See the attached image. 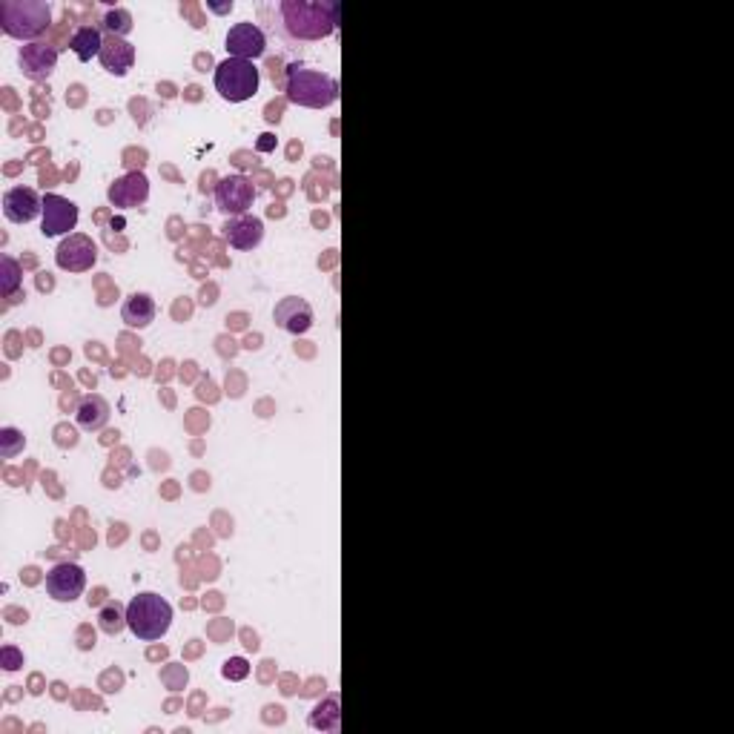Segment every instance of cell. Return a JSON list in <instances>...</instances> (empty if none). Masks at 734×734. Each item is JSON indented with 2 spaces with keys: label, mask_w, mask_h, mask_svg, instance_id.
<instances>
[{
  "label": "cell",
  "mask_w": 734,
  "mask_h": 734,
  "mask_svg": "<svg viewBox=\"0 0 734 734\" xmlns=\"http://www.w3.org/2000/svg\"><path fill=\"white\" fill-rule=\"evenodd\" d=\"M18 66H21V72L29 81H38V84L49 81L52 72H55V66H58V49L49 44H41V41L21 46Z\"/></svg>",
  "instance_id": "obj_12"
},
{
  "label": "cell",
  "mask_w": 734,
  "mask_h": 734,
  "mask_svg": "<svg viewBox=\"0 0 734 734\" xmlns=\"http://www.w3.org/2000/svg\"><path fill=\"white\" fill-rule=\"evenodd\" d=\"M3 660H6V669L15 671L23 666V657L15 651V648H3Z\"/></svg>",
  "instance_id": "obj_26"
},
{
  "label": "cell",
  "mask_w": 734,
  "mask_h": 734,
  "mask_svg": "<svg viewBox=\"0 0 734 734\" xmlns=\"http://www.w3.org/2000/svg\"><path fill=\"white\" fill-rule=\"evenodd\" d=\"M107 198L109 204L118 207V210H135V207L147 204V198H150V181H147V175L141 173V170L121 175V178H115L109 184Z\"/></svg>",
  "instance_id": "obj_11"
},
{
  "label": "cell",
  "mask_w": 734,
  "mask_h": 734,
  "mask_svg": "<svg viewBox=\"0 0 734 734\" xmlns=\"http://www.w3.org/2000/svg\"><path fill=\"white\" fill-rule=\"evenodd\" d=\"M75 419H78V425L84 428V431L95 433L101 431L104 425L109 422V402L104 396H95V393H89L84 396L81 402H78V408H75Z\"/></svg>",
  "instance_id": "obj_18"
},
{
  "label": "cell",
  "mask_w": 734,
  "mask_h": 734,
  "mask_svg": "<svg viewBox=\"0 0 734 734\" xmlns=\"http://www.w3.org/2000/svg\"><path fill=\"white\" fill-rule=\"evenodd\" d=\"M78 227V207L58 193L44 195V213H41V233L46 238L72 236Z\"/></svg>",
  "instance_id": "obj_8"
},
{
  "label": "cell",
  "mask_w": 734,
  "mask_h": 734,
  "mask_svg": "<svg viewBox=\"0 0 734 734\" xmlns=\"http://www.w3.org/2000/svg\"><path fill=\"white\" fill-rule=\"evenodd\" d=\"M101 66L107 69L109 75H118L124 78L135 66V46L127 38H118V35H104V46H101V55H98Z\"/></svg>",
  "instance_id": "obj_16"
},
{
  "label": "cell",
  "mask_w": 734,
  "mask_h": 734,
  "mask_svg": "<svg viewBox=\"0 0 734 734\" xmlns=\"http://www.w3.org/2000/svg\"><path fill=\"white\" fill-rule=\"evenodd\" d=\"M21 281V264L12 259V256H3L0 259V293L6 299H12L21 290Z\"/></svg>",
  "instance_id": "obj_21"
},
{
  "label": "cell",
  "mask_w": 734,
  "mask_h": 734,
  "mask_svg": "<svg viewBox=\"0 0 734 734\" xmlns=\"http://www.w3.org/2000/svg\"><path fill=\"white\" fill-rule=\"evenodd\" d=\"M224 46L230 52V58H241V61H256L267 52V35L261 32L256 23L244 21L230 26Z\"/></svg>",
  "instance_id": "obj_10"
},
{
  "label": "cell",
  "mask_w": 734,
  "mask_h": 734,
  "mask_svg": "<svg viewBox=\"0 0 734 734\" xmlns=\"http://www.w3.org/2000/svg\"><path fill=\"white\" fill-rule=\"evenodd\" d=\"M0 26L9 38L35 44L52 26V6L46 0H3Z\"/></svg>",
  "instance_id": "obj_3"
},
{
  "label": "cell",
  "mask_w": 734,
  "mask_h": 734,
  "mask_svg": "<svg viewBox=\"0 0 734 734\" xmlns=\"http://www.w3.org/2000/svg\"><path fill=\"white\" fill-rule=\"evenodd\" d=\"M261 87V75L253 61L227 58L216 66V92L230 104H244L256 98Z\"/></svg>",
  "instance_id": "obj_5"
},
{
  "label": "cell",
  "mask_w": 734,
  "mask_h": 734,
  "mask_svg": "<svg viewBox=\"0 0 734 734\" xmlns=\"http://www.w3.org/2000/svg\"><path fill=\"white\" fill-rule=\"evenodd\" d=\"M98 261V247L95 241L84 233H72L61 241L58 253H55V264L64 273H89Z\"/></svg>",
  "instance_id": "obj_9"
},
{
  "label": "cell",
  "mask_w": 734,
  "mask_h": 734,
  "mask_svg": "<svg viewBox=\"0 0 734 734\" xmlns=\"http://www.w3.org/2000/svg\"><path fill=\"white\" fill-rule=\"evenodd\" d=\"M98 626H101V631L109 634V637H118V634L127 628V611H124L118 603L104 605L101 614H98Z\"/></svg>",
  "instance_id": "obj_22"
},
{
  "label": "cell",
  "mask_w": 734,
  "mask_h": 734,
  "mask_svg": "<svg viewBox=\"0 0 734 734\" xmlns=\"http://www.w3.org/2000/svg\"><path fill=\"white\" fill-rule=\"evenodd\" d=\"M307 723H310L316 732H339V726H342L339 700H336V697H327L322 703H316L310 717H307Z\"/></svg>",
  "instance_id": "obj_20"
},
{
  "label": "cell",
  "mask_w": 734,
  "mask_h": 734,
  "mask_svg": "<svg viewBox=\"0 0 734 734\" xmlns=\"http://www.w3.org/2000/svg\"><path fill=\"white\" fill-rule=\"evenodd\" d=\"M224 238H227L230 247H236L241 253L256 250L261 241H264V221H261L259 216H250V213L227 218V224H224Z\"/></svg>",
  "instance_id": "obj_15"
},
{
  "label": "cell",
  "mask_w": 734,
  "mask_h": 734,
  "mask_svg": "<svg viewBox=\"0 0 734 734\" xmlns=\"http://www.w3.org/2000/svg\"><path fill=\"white\" fill-rule=\"evenodd\" d=\"M170 626H173V605L167 603L161 594L144 591V594L132 597L130 605H127V628L144 643H155V640L167 637Z\"/></svg>",
  "instance_id": "obj_4"
},
{
  "label": "cell",
  "mask_w": 734,
  "mask_h": 734,
  "mask_svg": "<svg viewBox=\"0 0 734 734\" xmlns=\"http://www.w3.org/2000/svg\"><path fill=\"white\" fill-rule=\"evenodd\" d=\"M101 32H104V35H118V38H127V35L132 32V15L127 12V9H109V12H104Z\"/></svg>",
  "instance_id": "obj_23"
},
{
  "label": "cell",
  "mask_w": 734,
  "mask_h": 734,
  "mask_svg": "<svg viewBox=\"0 0 734 734\" xmlns=\"http://www.w3.org/2000/svg\"><path fill=\"white\" fill-rule=\"evenodd\" d=\"M230 9H233V3H227V6H213V12H218V15H221V12H230Z\"/></svg>",
  "instance_id": "obj_27"
},
{
  "label": "cell",
  "mask_w": 734,
  "mask_h": 734,
  "mask_svg": "<svg viewBox=\"0 0 734 734\" xmlns=\"http://www.w3.org/2000/svg\"><path fill=\"white\" fill-rule=\"evenodd\" d=\"M101 46H104V32L101 26H78L69 38V49L75 52L78 61H92L101 55Z\"/></svg>",
  "instance_id": "obj_19"
},
{
  "label": "cell",
  "mask_w": 734,
  "mask_h": 734,
  "mask_svg": "<svg viewBox=\"0 0 734 734\" xmlns=\"http://www.w3.org/2000/svg\"><path fill=\"white\" fill-rule=\"evenodd\" d=\"M221 674H224L227 680H244V677L250 674V663H247L244 657H230V660L224 663Z\"/></svg>",
  "instance_id": "obj_24"
},
{
  "label": "cell",
  "mask_w": 734,
  "mask_h": 734,
  "mask_svg": "<svg viewBox=\"0 0 734 734\" xmlns=\"http://www.w3.org/2000/svg\"><path fill=\"white\" fill-rule=\"evenodd\" d=\"M284 98L304 109H327L339 101V81L322 69L290 64L284 72Z\"/></svg>",
  "instance_id": "obj_2"
},
{
  "label": "cell",
  "mask_w": 734,
  "mask_h": 734,
  "mask_svg": "<svg viewBox=\"0 0 734 734\" xmlns=\"http://www.w3.org/2000/svg\"><path fill=\"white\" fill-rule=\"evenodd\" d=\"M87 588V574L78 562H58L46 574V594L55 603H75Z\"/></svg>",
  "instance_id": "obj_7"
},
{
  "label": "cell",
  "mask_w": 734,
  "mask_h": 734,
  "mask_svg": "<svg viewBox=\"0 0 734 734\" xmlns=\"http://www.w3.org/2000/svg\"><path fill=\"white\" fill-rule=\"evenodd\" d=\"M155 313H158V307L152 302L150 293H132L127 296V302L121 307V319L127 327L132 330H144V327H150L155 322Z\"/></svg>",
  "instance_id": "obj_17"
},
{
  "label": "cell",
  "mask_w": 734,
  "mask_h": 734,
  "mask_svg": "<svg viewBox=\"0 0 734 734\" xmlns=\"http://www.w3.org/2000/svg\"><path fill=\"white\" fill-rule=\"evenodd\" d=\"M261 18L270 23V32L290 49L322 44L336 35L342 23V6L333 0H279L261 6Z\"/></svg>",
  "instance_id": "obj_1"
},
{
  "label": "cell",
  "mask_w": 734,
  "mask_h": 734,
  "mask_svg": "<svg viewBox=\"0 0 734 734\" xmlns=\"http://www.w3.org/2000/svg\"><path fill=\"white\" fill-rule=\"evenodd\" d=\"M44 213V198L32 187H12L3 193V216L12 224H32Z\"/></svg>",
  "instance_id": "obj_13"
},
{
  "label": "cell",
  "mask_w": 734,
  "mask_h": 734,
  "mask_svg": "<svg viewBox=\"0 0 734 734\" xmlns=\"http://www.w3.org/2000/svg\"><path fill=\"white\" fill-rule=\"evenodd\" d=\"M256 204V187L247 175H224L216 187V207L218 213H224L227 218L244 216L250 213V207Z\"/></svg>",
  "instance_id": "obj_6"
},
{
  "label": "cell",
  "mask_w": 734,
  "mask_h": 734,
  "mask_svg": "<svg viewBox=\"0 0 734 734\" xmlns=\"http://www.w3.org/2000/svg\"><path fill=\"white\" fill-rule=\"evenodd\" d=\"M273 322L290 336H304L313 327V307L299 296H284L273 310Z\"/></svg>",
  "instance_id": "obj_14"
},
{
  "label": "cell",
  "mask_w": 734,
  "mask_h": 734,
  "mask_svg": "<svg viewBox=\"0 0 734 734\" xmlns=\"http://www.w3.org/2000/svg\"><path fill=\"white\" fill-rule=\"evenodd\" d=\"M0 442H3V456L6 459H12L18 448H23V436L15 428H6V431L0 433Z\"/></svg>",
  "instance_id": "obj_25"
}]
</instances>
